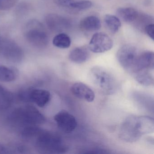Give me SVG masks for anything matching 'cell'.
<instances>
[{
	"mask_svg": "<svg viewBox=\"0 0 154 154\" xmlns=\"http://www.w3.org/2000/svg\"><path fill=\"white\" fill-rule=\"evenodd\" d=\"M154 119L149 116L131 115L122 123L119 131L121 139L127 142H136L142 136L153 133Z\"/></svg>",
	"mask_w": 154,
	"mask_h": 154,
	"instance_id": "obj_1",
	"label": "cell"
},
{
	"mask_svg": "<svg viewBox=\"0 0 154 154\" xmlns=\"http://www.w3.org/2000/svg\"><path fill=\"white\" fill-rule=\"evenodd\" d=\"M89 77L93 84L104 94L112 95L118 89V82L114 75L104 67H92L89 72Z\"/></svg>",
	"mask_w": 154,
	"mask_h": 154,
	"instance_id": "obj_2",
	"label": "cell"
},
{
	"mask_svg": "<svg viewBox=\"0 0 154 154\" xmlns=\"http://www.w3.org/2000/svg\"><path fill=\"white\" fill-rule=\"evenodd\" d=\"M34 140L38 150L43 153H60L67 151V146L61 137L41 129L31 140Z\"/></svg>",
	"mask_w": 154,
	"mask_h": 154,
	"instance_id": "obj_3",
	"label": "cell"
},
{
	"mask_svg": "<svg viewBox=\"0 0 154 154\" xmlns=\"http://www.w3.org/2000/svg\"><path fill=\"white\" fill-rule=\"evenodd\" d=\"M10 120L13 123L21 125L36 126L43 124L45 118L35 107L26 105L17 108L9 115Z\"/></svg>",
	"mask_w": 154,
	"mask_h": 154,
	"instance_id": "obj_4",
	"label": "cell"
},
{
	"mask_svg": "<svg viewBox=\"0 0 154 154\" xmlns=\"http://www.w3.org/2000/svg\"><path fill=\"white\" fill-rule=\"evenodd\" d=\"M139 54L134 46L124 45L117 52V60L126 71L132 73L136 69Z\"/></svg>",
	"mask_w": 154,
	"mask_h": 154,
	"instance_id": "obj_5",
	"label": "cell"
},
{
	"mask_svg": "<svg viewBox=\"0 0 154 154\" xmlns=\"http://www.w3.org/2000/svg\"><path fill=\"white\" fill-rule=\"evenodd\" d=\"M43 29L40 23L37 22L29 23L26 32L27 39L35 46H45L48 44V36Z\"/></svg>",
	"mask_w": 154,
	"mask_h": 154,
	"instance_id": "obj_6",
	"label": "cell"
},
{
	"mask_svg": "<svg viewBox=\"0 0 154 154\" xmlns=\"http://www.w3.org/2000/svg\"><path fill=\"white\" fill-rule=\"evenodd\" d=\"M113 41L107 34L103 32L95 33L89 44V49L94 53H103L110 50Z\"/></svg>",
	"mask_w": 154,
	"mask_h": 154,
	"instance_id": "obj_7",
	"label": "cell"
},
{
	"mask_svg": "<svg viewBox=\"0 0 154 154\" xmlns=\"http://www.w3.org/2000/svg\"><path fill=\"white\" fill-rule=\"evenodd\" d=\"M54 119L58 128L66 133H72L77 126V122L75 117L65 110L57 112Z\"/></svg>",
	"mask_w": 154,
	"mask_h": 154,
	"instance_id": "obj_8",
	"label": "cell"
},
{
	"mask_svg": "<svg viewBox=\"0 0 154 154\" xmlns=\"http://www.w3.org/2000/svg\"><path fill=\"white\" fill-rule=\"evenodd\" d=\"M72 93L78 99L92 102L95 99V94L88 85L82 82H76L71 88Z\"/></svg>",
	"mask_w": 154,
	"mask_h": 154,
	"instance_id": "obj_9",
	"label": "cell"
},
{
	"mask_svg": "<svg viewBox=\"0 0 154 154\" xmlns=\"http://www.w3.org/2000/svg\"><path fill=\"white\" fill-rule=\"evenodd\" d=\"M154 68V54L152 51H146L139 54L136 69L132 74L140 70L151 71Z\"/></svg>",
	"mask_w": 154,
	"mask_h": 154,
	"instance_id": "obj_10",
	"label": "cell"
},
{
	"mask_svg": "<svg viewBox=\"0 0 154 154\" xmlns=\"http://www.w3.org/2000/svg\"><path fill=\"white\" fill-rule=\"evenodd\" d=\"M51 100V94L44 89H34L29 93V102L35 103L38 107H45Z\"/></svg>",
	"mask_w": 154,
	"mask_h": 154,
	"instance_id": "obj_11",
	"label": "cell"
},
{
	"mask_svg": "<svg viewBox=\"0 0 154 154\" xmlns=\"http://www.w3.org/2000/svg\"><path fill=\"white\" fill-rule=\"evenodd\" d=\"M90 53L87 48L84 47H77L72 50L69 55V59L73 63H83L89 59Z\"/></svg>",
	"mask_w": 154,
	"mask_h": 154,
	"instance_id": "obj_12",
	"label": "cell"
},
{
	"mask_svg": "<svg viewBox=\"0 0 154 154\" xmlns=\"http://www.w3.org/2000/svg\"><path fill=\"white\" fill-rule=\"evenodd\" d=\"M119 18L127 23H132L137 20L139 16L138 11L131 8H120L116 12Z\"/></svg>",
	"mask_w": 154,
	"mask_h": 154,
	"instance_id": "obj_13",
	"label": "cell"
},
{
	"mask_svg": "<svg viewBox=\"0 0 154 154\" xmlns=\"http://www.w3.org/2000/svg\"><path fill=\"white\" fill-rule=\"evenodd\" d=\"M82 29L86 31H94L99 30L101 26L99 18L95 16H90L83 19L80 23Z\"/></svg>",
	"mask_w": 154,
	"mask_h": 154,
	"instance_id": "obj_14",
	"label": "cell"
},
{
	"mask_svg": "<svg viewBox=\"0 0 154 154\" xmlns=\"http://www.w3.org/2000/svg\"><path fill=\"white\" fill-rule=\"evenodd\" d=\"M132 74L136 81L141 85L149 86L154 85V77L150 71L140 70L135 72Z\"/></svg>",
	"mask_w": 154,
	"mask_h": 154,
	"instance_id": "obj_15",
	"label": "cell"
},
{
	"mask_svg": "<svg viewBox=\"0 0 154 154\" xmlns=\"http://www.w3.org/2000/svg\"><path fill=\"white\" fill-rule=\"evenodd\" d=\"M13 100V95L9 91L0 85V110L8 108Z\"/></svg>",
	"mask_w": 154,
	"mask_h": 154,
	"instance_id": "obj_16",
	"label": "cell"
},
{
	"mask_svg": "<svg viewBox=\"0 0 154 154\" xmlns=\"http://www.w3.org/2000/svg\"><path fill=\"white\" fill-rule=\"evenodd\" d=\"M104 22L107 29L113 34L117 33L121 26V23L119 18L113 15L105 16Z\"/></svg>",
	"mask_w": 154,
	"mask_h": 154,
	"instance_id": "obj_17",
	"label": "cell"
},
{
	"mask_svg": "<svg viewBox=\"0 0 154 154\" xmlns=\"http://www.w3.org/2000/svg\"><path fill=\"white\" fill-rule=\"evenodd\" d=\"M48 25L54 30H61L67 22L65 19L56 15H51L48 16L46 19Z\"/></svg>",
	"mask_w": 154,
	"mask_h": 154,
	"instance_id": "obj_18",
	"label": "cell"
},
{
	"mask_svg": "<svg viewBox=\"0 0 154 154\" xmlns=\"http://www.w3.org/2000/svg\"><path fill=\"white\" fill-rule=\"evenodd\" d=\"M17 72L14 69L0 65V81L1 82H13L17 78Z\"/></svg>",
	"mask_w": 154,
	"mask_h": 154,
	"instance_id": "obj_19",
	"label": "cell"
},
{
	"mask_svg": "<svg viewBox=\"0 0 154 154\" xmlns=\"http://www.w3.org/2000/svg\"><path fill=\"white\" fill-rule=\"evenodd\" d=\"M53 44L58 48H68L71 45V38L69 36L64 33L58 34L55 36L53 39Z\"/></svg>",
	"mask_w": 154,
	"mask_h": 154,
	"instance_id": "obj_20",
	"label": "cell"
},
{
	"mask_svg": "<svg viewBox=\"0 0 154 154\" xmlns=\"http://www.w3.org/2000/svg\"><path fill=\"white\" fill-rule=\"evenodd\" d=\"M3 54L8 59L14 62L19 61L21 57L20 50L16 47H8L3 51Z\"/></svg>",
	"mask_w": 154,
	"mask_h": 154,
	"instance_id": "obj_21",
	"label": "cell"
},
{
	"mask_svg": "<svg viewBox=\"0 0 154 154\" xmlns=\"http://www.w3.org/2000/svg\"><path fill=\"white\" fill-rule=\"evenodd\" d=\"M92 5V2L87 0H75L71 9L76 10H84L90 8Z\"/></svg>",
	"mask_w": 154,
	"mask_h": 154,
	"instance_id": "obj_22",
	"label": "cell"
},
{
	"mask_svg": "<svg viewBox=\"0 0 154 154\" xmlns=\"http://www.w3.org/2000/svg\"><path fill=\"white\" fill-rule=\"evenodd\" d=\"M17 0H0V10H7L13 8Z\"/></svg>",
	"mask_w": 154,
	"mask_h": 154,
	"instance_id": "obj_23",
	"label": "cell"
},
{
	"mask_svg": "<svg viewBox=\"0 0 154 154\" xmlns=\"http://www.w3.org/2000/svg\"><path fill=\"white\" fill-rule=\"evenodd\" d=\"M74 1L75 0H54V2L57 6L70 9Z\"/></svg>",
	"mask_w": 154,
	"mask_h": 154,
	"instance_id": "obj_24",
	"label": "cell"
},
{
	"mask_svg": "<svg viewBox=\"0 0 154 154\" xmlns=\"http://www.w3.org/2000/svg\"><path fill=\"white\" fill-rule=\"evenodd\" d=\"M145 32L147 35L152 39H154V25L153 24H149L145 27Z\"/></svg>",
	"mask_w": 154,
	"mask_h": 154,
	"instance_id": "obj_25",
	"label": "cell"
}]
</instances>
